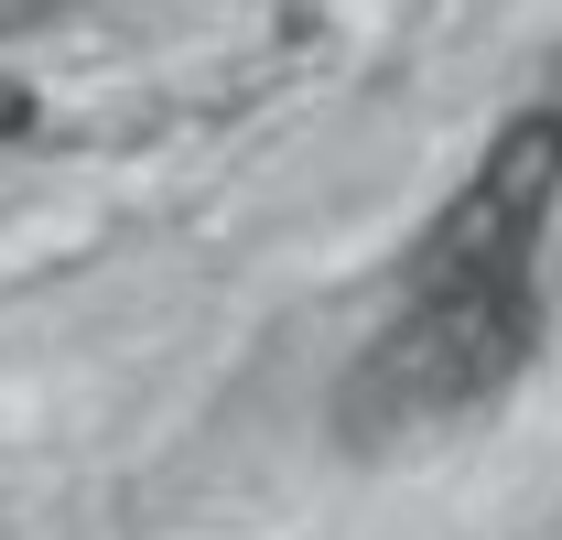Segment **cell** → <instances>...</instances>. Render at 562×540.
<instances>
[{"instance_id":"1","label":"cell","mask_w":562,"mask_h":540,"mask_svg":"<svg viewBox=\"0 0 562 540\" xmlns=\"http://www.w3.org/2000/svg\"><path fill=\"white\" fill-rule=\"evenodd\" d=\"M541 336V292L530 281H487V292H412L401 325L368 346L336 390V421L347 443H401V432H432L454 410L497 401L519 379V357Z\"/></svg>"},{"instance_id":"2","label":"cell","mask_w":562,"mask_h":540,"mask_svg":"<svg viewBox=\"0 0 562 540\" xmlns=\"http://www.w3.org/2000/svg\"><path fill=\"white\" fill-rule=\"evenodd\" d=\"M562 195V109H519L508 131L487 140L476 184L432 216L412 260V292H487V281H530V249H541V216Z\"/></svg>"},{"instance_id":"3","label":"cell","mask_w":562,"mask_h":540,"mask_svg":"<svg viewBox=\"0 0 562 540\" xmlns=\"http://www.w3.org/2000/svg\"><path fill=\"white\" fill-rule=\"evenodd\" d=\"M0 131H33V98L22 87H0Z\"/></svg>"}]
</instances>
